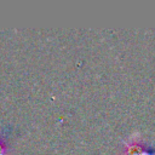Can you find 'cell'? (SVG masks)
<instances>
[{
	"instance_id": "cell-1",
	"label": "cell",
	"mask_w": 155,
	"mask_h": 155,
	"mask_svg": "<svg viewBox=\"0 0 155 155\" xmlns=\"http://www.w3.org/2000/svg\"><path fill=\"white\" fill-rule=\"evenodd\" d=\"M7 151V144H6V137L0 133V155H5Z\"/></svg>"
}]
</instances>
